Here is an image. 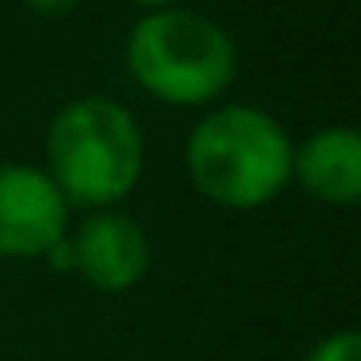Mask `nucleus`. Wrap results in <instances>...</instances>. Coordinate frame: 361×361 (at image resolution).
<instances>
[{
    "mask_svg": "<svg viewBox=\"0 0 361 361\" xmlns=\"http://www.w3.org/2000/svg\"><path fill=\"white\" fill-rule=\"evenodd\" d=\"M188 174L204 200L221 209H264L293 178V140L276 115L226 102L188 136Z\"/></svg>",
    "mask_w": 361,
    "mask_h": 361,
    "instance_id": "1",
    "label": "nucleus"
},
{
    "mask_svg": "<svg viewBox=\"0 0 361 361\" xmlns=\"http://www.w3.org/2000/svg\"><path fill=\"white\" fill-rule=\"evenodd\" d=\"M47 178L68 204L115 209L145 170V140L115 98H73L47 123Z\"/></svg>",
    "mask_w": 361,
    "mask_h": 361,
    "instance_id": "2",
    "label": "nucleus"
},
{
    "mask_svg": "<svg viewBox=\"0 0 361 361\" xmlns=\"http://www.w3.org/2000/svg\"><path fill=\"white\" fill-rule=\"evenodd\" d=\"M132 81L166 106H209L238 77V47L209 13L153 9L128 35Z\"/></svg>",
    "mask_w": 361,
    "mask_h": 361,
    "instance_id": "3",
    "label": "nucleus"
},
{
    "mask_svg": "<svg viewBox=\"0 0 361 361\" xmlns=\"http://www.w3.org/2000/svg\"><path fill=\"white\" fill-rule=\"evenodd\" d=\"M68 238V200L39 166H0V259H43Z\"/></svg>",
    "mask_w": 361,
    "mask_h": 361,
    "instance_id": "4",
    "label": "nucleus"
},
{
    "mask_svg": "<svg viewBox=\"0 0 361 361\" xmlns=\"http://www.w3.org/2000/svg\"><path fill=\"white\" fill-rule=\"evenodd\" d=\"M68 251H73V272L102 293L136 289L153 259L145 230L128 213H115V209L90 213L68 238Z\"/></svg>",
    "mask_w": 361,
    "mask_h": 361,
    "instance_id": "5",
    "label": "nucleus"
},
{
    "mask_svg": "<svg viewBox=\"0 0 361 361\" xmlns=\"http://www.w3.org/2000/svg\"><path fill=\"white\" fill-rule=\"evenodd\" d=\"M302 192L331 209H353L361 196V136L353 128H319L293 149Z\"/></svg>",
    "mask_w": 361,
    "mask_h": 361,
    "instance_id": "6",
    "label": "nucleus"
},
{
    "mask_svg": "<svg viewBox=\"0 0 361 361\" xmlns=\"http://www.w3.org/2000/svg\"><path fill=\"white\" fill-rule=\"evenodd\" d=\"M306 361H361V336L353 327L348 331H331V336H323L310 348Z\"/></svg>",
    "mask_w": 361,
    "mask_h": 361,
    "instance_id": "7",
    "label": "nucleus"
},
{
    "mask_svg": "<svg viewBox=\"0 0 361 361\" xmlns=\"http://www.w3.org/2000/svg\"><path fill=\"white\" fill-rule=\"evenodd\" d=\"M22 5H30L35 13H68V9L81 5V0H22Z\"/></svg>",
    "mask_w": 361,
    "mask_h": 361,
    "instance_id": "8",
    "label": "nucleus"
},
{
    "mask_svg": "<svg viewBox=\"0 0 361 361\" xmlns=\"http://www.w3.org/2000/svg\"><path fill=\"white\" fill-rule=\"evenodd\" d=\"M132 5H140V9H174V5H183V0H132Z\"/></svg>",
    "mask_w": 361,
    "mask_h": 361,
    "instance_id": "9",
    "label": "nucleus"
}]
</instances>
